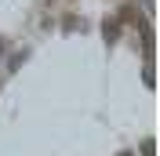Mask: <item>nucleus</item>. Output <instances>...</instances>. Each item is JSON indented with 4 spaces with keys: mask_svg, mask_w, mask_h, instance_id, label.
<instances>
[{
    "mask_svg": "<svg viewBox=\"0 0 160 156\" xmlns=\"http://www.w3.org/2000/svg\"><path fill=\"white\" fill-rule=\"evenodd\" d=\"M117 26H120L117 18H106V26H102V37H106V44H113V40H117Z\"/></svg>",
    "mask_w": 160,
    "mask_h": 156,
    "instance_id": "obj_1",
    "label": "nucleus"
},
{
    "mask_svg": "<svg viewBox=\"0 0 160 156\" xmlns=\"http://www.w3.org/2000/svg\"><path fill=\"white\" fill-rule=\"evenodd\" d=\"M138 153H142V156H157V142H153V138H142Z\"/></svg>",
    "mask_w": 160,
    "mask_h": 156,
    "instance_id": "obj_2",
    "label": "nucleus"
},
{
    "mask_svg": "<svg viewBox=\"0 0 160 156\" xmlns=\"http://www.w3.org/2000/svg\"><path fill=\"white\" fill-rule=\"evenodd\" d=\"M120 156H135V153H128V149H124V153H120Z\"/></svg>",
    "mask_w": 160,
    "mask_h": 156,
    "instance_id": "obj_3",
    "label": "nucleus"
}]
</instances>
